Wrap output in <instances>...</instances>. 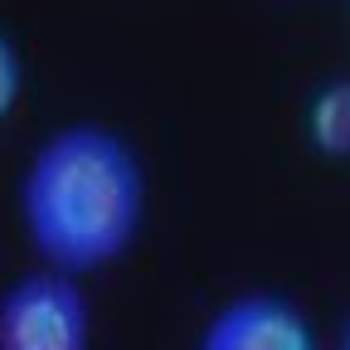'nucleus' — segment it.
Wrapping results in <instances>:
<instances>
[{"mask_svg":"<svg viewBox=\"0 0 350 350\" xmlns=\"http://www.w3.org/2000/svg\"><path fill=\"white\" fill-rule=\"evenodd\" d=\"M336 350H350V312H345V326H340V340H336Z\"/></svg>","mask_w":350,"mask_h":350,"instance_id":"nucleus-6","label":"nucleus"},{"mask_svg":"<svg viewBox=\"0 0 350 350\" xmlns=\"http://www.w3.org/2000/svg\"><path fill=\"white\" fill-rule=\"evenodd\" d=\"M306 137L326 161H350V83L317 88L306 107Z\"/></svg>","mask_w":350,"mask_h":350,"instance_id":"nucleus-4","label":"nucleus"},{"mask_svg":"<svg viewBox=\"0 0 350 350\" xmlns=\"http://www.w3.org/2000/svg\"><path fill=\"white\" fill-rule=\"evenodd\" d=\"M195 350H321V340L292 297L243 287L204 321Z\"/></svg>","mask_w":350,"mask_h":350,"instance_id":"nucleus-3","label":"nucleus"},{"mask_svg":"<svg viewBox=\"0 0 350 350\" xmlns=\"http://www.w3.org/2000/svg\"><path fill=\"white\" fill-rule=\"evenodd\" d=\"M20 88H25V64H20V49L15 39L0 29V117H10V107L20 103Z\"/></svg>","mask_w":350,"mask_h":350,"instance_id":"nucleus-5","label":"nucleus"},{"mask_svg":"<svg viewBox=\"0 0 350 350\" xmlns=\"http://www.w3.org/2000/svg\"><path fill=\"white\" fill-rule=\"evenodd\" d=\"M15 204L39 268L88 278L137 248L146 229V165L117 126L68 122L34 146Z\"/></svg>","mask_w":350,"mask_h":350,"instance_id":"nucleus-1","label":"nucleus"},{"mask_svg":"<svg viewBox=\"0 0 350 350\" xmlns=\"http://www.w3.org/2000/svg\"><path fill=\"white\" fill-rule=\"evenodd\" d=\"M93 301L83 282L29 268L0 292V350H93Z\"/></svg>","mask_w":350,"mask_h":350,"instance_id":"nucleus-2","label":"nucleus"}]
</instances>
